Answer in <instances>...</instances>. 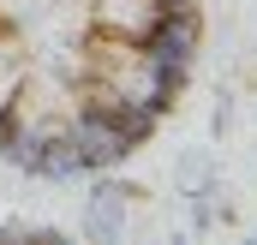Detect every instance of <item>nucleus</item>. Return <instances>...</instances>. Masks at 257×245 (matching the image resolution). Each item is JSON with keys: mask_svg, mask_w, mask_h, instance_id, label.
Listing matches in <instances>:
<instances>
[{"mask_svg": "<svg viewBox=\"0 0 257 245\" xmlns=\"http://www.w3.org/2000/svg\"><path fill=\"white\" fill-rule=\"evenodd\" d=\"M60 132L72 138V150L84 156V168H90V174H108V168H120V162L132 156V144L102 120V114H90V108H72Z\"/></svg>", "mask_w": 257, "mask_h": 245, "instance_id": "obj_1", "label": "nucleus"}, {"mask_svg": "<svg viewBox=\"0 0 257 245\" xmlns=\"http://www.w3.org/2000/svg\"><path fill=\"white\" fill-rule=\"evenodd\" d=\"M162 18H168L162 0H90L96 36H120V42H132V48H144V42L156 36Z\"/></svg>", "mask_w": 257, "mask_h": 245, "instance_id": "obj_2", "label": "nucleus"}, {"mask_svg": "<svg viewBox=\"0 0 257 245\" xmlns=\"http://www.w3.org/2000/svg\"><path fill=\"white\" fill-rule=\"evenodd\" d=\"M209 180H215V174H209V156H203V150H186V156H180V185H186L192 197H203Z\"/></svg>", "mask_w": 257, "mask_h": 245, "instance_id": "obj_3", "label": "nucleus"}, {"mask_svg": "<svg viewBox=\"0 0 257 245\" xmlns=\"http://www.w3.org/2000/svg\"><path fill=\"white\" fill-rule=\"evenodd\" d=\"M84 239H90V245H120V221H114V209L96 203V209L84 215Z\"/></svg>", "mask_w": 257, "mask_h": 245, "instance_id": "obj_4", "label": "nucleus"}, {"mask_svg": "<svg viewBox=\"0 0 257 245\" xmlns=\"http://www.w3.org/2000/svg\"><path fill=\"white\" fill-rule=\"evenodd\" d=\"M138 197H144V191H138V185H120V180H102L96 185V203H102V209H126V203H138Z\"/></svg>", "mask_w": 257, "mask_h": 245, "instance_id": "obj_5", "label": "nucleus"}, {"mask_svg": "<svg viewBox=\"0 0 257 245\" xmlns=\"http://www.w3.org/2000/svg\"><path fill=\"white\" fill-rule=\"evenodd\" d=\"M0 245H6V227H0Z\"/></svg>", "mask_w": 257, "mask_h": 245, "instance_id": "obj_6", "label": "nucleus"}, {"mask_svg": "<svg viewBox=\"0 0 257 245\" xmlns=\"http://www.w3.org/2000/svg\"><path fill=\"white\" fill-rule=\"evenodd\" d=\"M0 36H6V24H0Z\"/></svg>", "mask_w": 257, "mask_h": 245, "instance_id": "obj_7", "label": "nucleus"}]
</instances>
